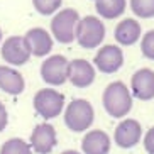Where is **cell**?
Instances as JSON below:
<instances>
[{
	"mask_svg": "<svg viewBox=\"0 0 154 154\" xmlns=\"http://www.w3.org/2000/svg\"><path fill=\"white\" fill-rule=\"evenodd\" d=\"M102 105L105 112L113 119H125L132 110V93L124 82H112L107 85L102 95Z\"/></svg>",
	"mask_w": 154,
	"mask_h": 154,
	"instance_id": "6da1fadb",
	"label": "cell"
},
{
	"mask_svg": "<svg viewBox=\"0 0 154 154\" xmlns=\"http://www.w3.org/2000/svg\"><path fill=\"white\" fill-rule=\"evenodd\" d=\"M63 120L64 125L68 127L75 134L88 132L93 122H95V110L93 105L85 98H76L71 100L63 112Z\"/></svg>",
	"mask_w": 154,
	"mask_h": 154,
	"instance_id": "7a4b0ae2",
	"label": "cell"
},
{
	"mask_svg": "<svg viewBox=\"0 0 154 154\" xmlns=\"http://www.w3.org/2000/svg\"><path fill=\"white\" fill-rule=\"evenodd\" d=\"M34 112L44 120H53L64 112V95L56 88H41L32 100Z\"/></svg>",
	"mask_w": 154,
	"mask_h": 154,
	"instance_id": "3957f363",
	"label": "cell"
},
{
	"mask_svg": "<svg viewBox=\"0 0 154 154\" xmlns=\"http://www.w3.org/2000/svg\"><path fill=\"white\" fill-rule=\"evenodd\" d=\"M105 39V26L97 15H85L80 19L75 32V41L85 49H95Z\"/></svg>",
	"mask_w": 154,
	"mask_h": 154,
	"instance_id": "277c9868",
	"label": "cell"
},
{
	"mask_svg": "<svg viewBox=\"0 0 154 154\" xmlns=\"http://www.w3.org/2000/svg\"><path fill=\"white\" fill-rule=\"evenodd\" d=\"M80 14L75 9H61L51 19V36L61 44H69L75 41L76 26L80 22Z\"/></svg>",
	"mask_w": 154,
	"mask_h": 154,
	"instance_id": "5b68a950",
	"label": "cell"
},
{
	"mask_svg": "<svg viewBox=\"0 0 154 154\" xmlns=\"http://www.w3.org/2000/svg\"><path fill=\"white\" fill-rule=\"evenodd\" d=\"M68 69L69 61L63 54H51L41 64V78L51 86H61L68 82Z\"/></svg>",
	"mask_w": 154,
	"mask_h": 154,
	"instance_id": "8992f818",
	"label": "cell"
},
{
	"mask_svg": "<svg viewBox=\"0 0 154 154\" xmlns=\"http://www.w3.org/2000/svg\"><path fill=\"white\" fill-rule=\"evenodd\" d=\"M29 146L36 154H49L58 146V134L53 124L41 122L34 125L29 137Z\"/></svg>",
	"mask_w": 154,
	"mask_h": 154,
	"instance_id": "52a82bcc",
	"label": "cell"
},
{
	"mask_svg": "<svg viewBox=\"0 0 154 154\" xmlns=\"http://www.w3.org/2000/svg\"><path fill=\"white\" fill-rule=\"evenodd\" d=\"M0 54H2V59L12 68L14 66H22L31 59V53H29V48L24 41V36L7 37L2 42Z\"/></svg>",
	"mask_w": 154,
	"mask_h": 154,
	"instance_id": "ba28073f",
	"label": "cell"
},
{
	"mask_svg": "<svg viewBox=\"0 0 154 154\" xmlns=\"http://www.w3.org/2000/svg\"><path fill=\"white\" fill-rule=\"evenodd\" d=\"M142 140V125L136 119L120 120L113 131V142L120 149H132Z\"/></svg>",
	"mask_w": 154,
	"mask_h": 154,
	"instance_id": "9c48e42d",
	"label": "cell"
},
{
	"mask_svg": "<svg viewBox=\"0 0 154 154\" xmlns=\"http://www.w3.org/2000/svg\"><path fill=\"white\" fill-rule=\"evenodd\" d=\"M93 66L103 75L117 73L124 66V53L115 44L102 46L93 58Z\"/></svg>",
	"mask_w": 154,
	"mask_h": 154,
	"instance_id": "30bf717a",
	"label": "cell"
},
{
	"mask_svg": "<svg viewBox=\"0 0 154 154\" xmlns=\"http://www.w3.org/2000/svg\"><path fill=\"white\" fill-rule=\"evenodd\" d=\"M24 41L27 44L31 56H36V58L48 56L53 49V44H54V39L51 36V32H48L44 27L29 29L24 36Z\"/></svg>",
	"mask_w": 154,
	"mask_h": 154,
	"instance_id": "8fae6325",
	"label": "cell"
},
{
	"mask_svg": "<svg viewBox=\"0 0 154 154\" xmlns=\"http://www.w3.org/2000/svg\"><path fill=\"white\" fill-rule=\"evenodd\" d=\"M131 93L137 100L149 102L154 98V71L151 68L137 69L131 78Z\"/></svg>",
	"mask_w": 154,
	"mask_h": 154,
	"instance_id": "7c38bea8",
	"label": "cell"
},
{
	"mask_svg": "<svg viewBox=\"0 0 154 154\" xmlns=\"http://www.w3.org/2000/svg\"><path fill=\"white\" fill-rule=\"evenodd\" d=\"M97 71L95 66L86 61V59H73L69 61V69H68V80L71 82L73 86L76 88H86L95 82Z\"/></svg>",
	"mask_w": 154,
	"mask_h": 154,
	"instance_id": "4fadbf2b",
	"label": "cell"
},
{
	"mask_svg": "<svg viewBox=\"0 0 154 154\" xmlns=\"http://www.w3.org/2000/svg\"><path fill=\"white\" fill-rule=\"evenodd\" d=\"M112 139L105 131H88L82 139V154H109Z\"/></svg>",
	"mask_w": 154,
	"mask_h": 154,
	"instance_id": "5bb4252c",
	"label": "cell"
},
{
	"mask_svg": "<svg viewBox=\"0 0 154 154\" xmlns=\"http://www.w3.org/2000/svg\"><path fill=\"white\" fill-rule=\"evenodd\" d=\"M0 90L7 95H20L26 90V80L12 66H0Z\"/></svg>",
	"mask_w": 154,
	"mask_h": 154,
	"instance_id": "9a60e30c",
	"label": "cell"
},
{
	"mask_svg": "<svg viewBox=\"0 0 154 154\" xmlns=\"http://www.w3.org/2000/svg\"><path fill=\"white\" fill-rule=\"evenodd\" d=\"M140 34H142V29L136 19H124L117 24V27L113 31V37L120 46L136 44L140 39Z\"/></svg>",
	"mask_w": 154,
	"mask_h": 154,
	"instance_id": "2e32d148",
	"label": "cell"
},
{
	"mask_svg": "<svg viewBox=\"0 0 154 154\" xmlns=\"http://www.w3.org/2000/svg\"><path fill=\"white\" fill-rule=\"evenodd\" d=\"M127 0H97L95 10L103 19H117L125 12Z\"/></svg>",
	"mask_w": 154,
	"mask_h": 154,
	"instance_id": "e0dca14e",
	"label": "cell"
},
{
	"mask_svg": "<svg viewBox=\"0 0 154 154\" xmlns=\"http://www.w3.org/2000/svg\"><path fill=\"white\" fill-rule=\"evenodd\" d=\"M0 154H32V149L27 140L20 139V137H12L2 144Z\"/></svg>",
	"mask_w": 154,
	"mask_h": 154,
	"instance_id": "ac0fdd59",
	"label": "cell"
},
{
	"mask_svg": "<svg viewBox=\"0 0 154 154\" xmlns=\"http://www.w3.org/2000/svg\"><path fill=\"white\" fill-rule=\"evenodd\" d=\"M131 10L140 19H152L154 0H131Z\"/></svg>",
	"mask_w": 154,
	"mask_h": 154,
	"instance_id": "d6986e66",
	"label": "cell"
},
{
	"mask_svg": "<svg viewBox=\"0 0 154 154\" xmlns=\"http://www.w3.org/2000/svg\"><path fill=\"white\" fill-rule=\"evenodd\" d=\"M63 0H32V5L36 12L41 15H54L58 10H61Z\"/></svg>",
	"mask_w": 154,
	"mask_h": 154,
	"instance_id": "ffe728a7",
	"label": "cell"
},
{
	"mask_svg": "<svg viewBox=\"0 0 154 154\" xmlns=\"http://www.w3.org/2000/svg\"><path fill=\"white\" fill-rule=\"evenodd\" d=\"M140 53L147 59L154 61V29L147 31L140 39Z\"/></svg>",
	"mask_w": 154,
	"mask_h": 154,
	"instance_id": "44dd1931",
	"label": "cell"
},
{
	"mask_svg": "<svg viewBox=\"0 0 154 154\" xmlns=\"http://www.w3.org/2000/svg\"><path fill=\"white\" fill-rule=\"evenodd\" d=\"M142 144L147 154H154V127H151L149 131L144 134L142 137Z\"/></svg>",
	"mask_w": 154,
	"mask_h": 154,
	"instance_id": "7402d4cb",
	"label": "cell"
},
{
	"mask_svg": "<svg viewBox=\"0 0 154 154\" xmlns=\"http://www.w3.org/2000/svg\"><path fill=\"white\" fill-rule=\"evenodd\" d=\"M7 125H9V112H7L4 102H0V132H4Z\"/></svg>",
	"mask_w": 154,
	"mask_h": 154,
	"instance_id": "603a6c76",
	"label": "cell"
},
{
	"mask_svg": "<svg viewBox=\"0 0 154 154\" xmlns=\"http://www.w3.org/2000/svg\"><path fill=\"white\" fill-rule=\"evenodd\" d=\"M61 154H82L80 151H75V149H66V151H63Z\"/></svg>",
	"mask_w": 154,
	"mask_h": 154,
	"instance_id": "cb8c5ba5",
	"label": "cell"
},
{
	"mask_svg": "<svg viewBox=\"0 0 154 154\" xmlns=\"http://www.w3.org/2000/svg\"><path fill=\"white\" fill-rule=\"evenodd\" d=\"M4 42V32H2V29H0V44Z\"/></svg>",
	"mask_w": 154,
	"mask_h": 154,
	"instance_id": "d4e9b609",
	"label": "cell"
},
{
	"mask_svg": "<svg viewBox=\"0 0 154 154\" xmlns=\"http://www.w3.org/2000/svg\"><path fill=\"white\" fill-rule=\"evenodd\" d=\"M95 2H97V0H95Z\"/></svg>",
	"mask_w": 154,
	"mask_h": 154,
	"instance_id": "484cf974",
	"label": "cell"
}]
</instances>
